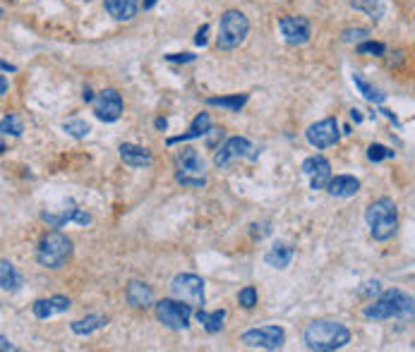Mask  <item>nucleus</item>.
I'll return each mask as SVG.
<instances>
[{"mask_svg":"<svg viewBox=\"0 0 415 352\" xmlns=\"http://www.w3.org/2000/svg\"><path fill=\"white\" fill-rule=\"evenodd\" d=\"M238 302H240L243 310H253V307L257 305V290H255L253 285L243 288V290L238 293Z\"/></svg>","mask_w":415,"mask_h":352,"instance_id":"2f4dec72","label":"nucleus"},{"mask_svg":"<svg viewBox=\"0 0 415 352\" xmlns=\"http://www.w3.org/2000/svg\"><path fill=\"white\" fill-rule=\"evenodd\" d=\"M72 259V240L60 230H51L39 240L36 247V263L41 268H62Z\"/></svg>","mask_w":415,"mask_h":352,"instance_id":"20e7f679","label":"nucleus"},{"mask_svg":"<svg viewBox=\"0 0 415 352\" xmlns=\"http://www.w3.org/2000/svg\"><path fill=\"white\" fill-rule=\"evenodd\" d=\"M206 36H209V24H202V27L197 29V36H194V43H197V46H206Z\"/></svg>","mask_w":415,"mask_h":352,"instance_id":"f704fd0d","label":"nucleus"},{"mask_svg":"<svg viewBox=\"0 0 415 352\" xmlns=\"http://www.w3.org/2000/svg\"><path fill=\"white\" fill-rule=\"evenodd\" d=\"M82 98H84L87 103H92V101H94V93H92V89H84V93H82Z\"/></svg>","mask_w":415,"mask_h":352,"instance_id":"ea45409f","label":"nucleus"},{"mask_svg":"<svg viewBox=\"0 0 415 352\" xmlns=\"http://www.w3.org/2000/svg\"><path fill=\"white\" fill-rule=\"evenodd\" d=\"M353 84H355V89L360 91L363 96L370 101V103H375V106H382V103H384L387 93L382 91V89H377L375 84H370V81L365 79L360 72H353Z\"/></svg>","mask_w":415,"mask_h":352,"instance_id":"393cba45","label":"nucleus"},{"mask_svg":"<svg viewBox=\"0 0 415 352\" xmlns=\"http://www.w3.org/2000/svg\"><path fill=\"white\" fill-rule=\"evenodd\" d=\"M197 322L204 326V331H206V333H218V331L223 329L226 312H223V310L204 312V307H202V310H197Z\"/></svg>","mask_w":415,"mask_h":352,"instance_id":"cd10ccee","label":"nucleus"},{"mask_svg":"<svg viewBox=\"0 0 415 352\" xmlns=\"http://www.w3.org/2000/svg\"><path fill=\"white\" fill-rule=\"evenodd\" d=\"M156 130H166L168 127V123H166V118H156Z\"/></svg>","mask_w":415,"mask_h":352,"instance_id":"58836bf2","label":"nucleus"},{"mask_svg":"<svg viewBox=\"0 0 415 352\" xmlns=\"http://www.w3.org/2000/svg\"><path fill=\"white\" fill-rule=\"evenodd\" d=\"M109 324V317H104V314H89L87 319H79V322H72L70 329L74 336H92L94 331L104 329V326Z\"/></svg>","mask_w":415,"mask_h":352,"instance_id":"b1692460","label":"nucleus"},{"mask_svg":"<svg viewBox=\"0 0 415 352\" xmlns=\"http://www.w3.org/2000/svg\"><path fill=\"white\" fill-rule=\"evenodd\" d=\"M350 8L365 12L370 20L380 22L387 12V0H350Z\"/></svg>","mask_w":415,"mask_h":352,"instance_id":"a878e982","label":"nucleus"},{"mask_svg":"<svg viewBox=\"0 0 415 352\" xmlns=\"http://www.w3.org/2000/svg\"><path fill=\"white\" fill-rule=\"evenodd\" d=\"M62 130H65L67 135L72 137V140H84V137L92 132L89 123L79 120V118H70V120H65V123H62Z\"/></svg>","mask_w":415,"mask_h":352,"instance_id":"c756f323","label":"nucleus"},{"mask_svg":"<svg viewBox=\"0 0 415 352\" xmlns=\"http://www.w3.org/2000/svg\"><path fill=\"white\" fill-rule=\"evenodd\" d=\"M257 159V149L255 144L245 137H231L226 140L221 147L214 154V166L216 168H228L233 161H255Z\"/></svg>","mask_w":415,"mask_h":352,"instance_id":"6e6552de","label":"nucleus"},{"mask_svg":"<svg viewBox=\"0 0 415 352\" xmlns=\"http://www.w3.org/2000/svg\"><path fill=\"white\" fill-rule=\"evenodd\" d=\"M303 341L314 352H334L350 343V331L338 322L317 319V322H310L305 326Z\"/></svg>","mask_w":415,"mask_h":352,"instance_id":"f03ea898","label":"nucleus"},{"mask_svg":"<svg viewBox=\"0 0 415 352\" xmlns=\"http://www.w3.org/2000/svg\"><path fill=\"white\" fill-rule=\"evenodd\" d=\"M121 159L130 168H147L152 166V151L137 147V144H121Z\"/></svg>","mask_w":415,"mask_h":352,"instance_id":"412c9836","label":"nucleus"},{"mask_svg":"<svg viewBox=\"0 0 415 352\" xmlns=\"http://www.w3.org/2000/svg\"><path fill=\"white\" fill-rule=\"evenodd\" d=\"M70 307H72V302L67 297H62V295H53V297L36 300L34 305H31V312H34L36 319H51V317H55V314L67 312Z\"/></svg>","mask_w":415,"mask_h":352,"instance_id":"f3484780","label":"nucleus"},{"mask_svg":"<svg viewBox=\"0 0 415 352\" xmlns=\"http://www.w3.org/2000/svg\"><path fill=\"white\" fill-rule=\"evenodd\" d=\"M326 192L336 199H350L360 192V180L353 178V175H336V178H331Z\"/></svg>","mask_w":415,"mask_h":352,"instance_id":"6ab92c4d","label":"nucleus"},{"mask_svg":"<svg viewBox=\"0 0 415 352\" xmlns=\"http://www.w3.org/2000/svg\"><path fill=\"white\" fill-rule=\"evenodd\" d=\"M279 31L286 39L288 46H305L312 36V24L307 17H281L279 20Z\"/></svg>","mask_w":415,"mask_h":352,"instance_id":"ddd939ff","label":"nucleus"},{"mask_svg":"<svg viewBox=\"0 0 415 352\" xmlns=\"http://www.w3.org/2000/svg\"><path fill=\"white\" fill-rule=\"evenodd\" d=\"M166 60L168 62H192L194 55L192 53H171V55H166Z\"/></svg>","mask_w":415,"mask_h":352,"instance_id":"c9c22d12","label":"nucleus"},{"mask_svg":"<svg viewBox=\"0 0 415 352\" xmlns=\"http://www.w3.org/2000/svg\"><path fill=\"white\" fill-rule=\"evenodd\" d=\"M305 137H307V142H310V147L319 149V151L334 147V144H338V140H341L338 120L336 118H324V120L310 125L307 132H305Z\"/></svg>","mask_w":415,"mask_h":352,"instance_id":"f8f14e48","label":"nucleus"},{"mask_svg":"<svg viewBox=\"0 0 415 352\" xmlns=\"http://www.w3.org/2000/svg\"><path fill=\"white\" fill-rule=\"evenodd\" d=\"M209 130H211V118H209V113H197V115H194V120H192V125H190V130L182 132L180 137H171V140H168L166 144H168V147H175V144H180V142L199 140V137L209 135Z\"/></svg>","mask_w":415,"mask_h":352,"instance_id":"a211bd4d","label":"nucleus"},{"mask_svg":"<svg viewBox=\"0 0 415 352\" xmlns=\"http://www.w3.org/2000/svg\"><path fill=\"white\" fill-rule=\"evenodd\" d=\"M8 70L12 72V70H15V67H12V65H8V62H5V60H3V72H8Z\"/></svg>","mask_w":415,"mask_h":352,"instance_id":"37998d69","label":"nucleus"},{"mask_svg":"<svg viewBox=\"0 0 415 352\" xmlns=\"http://www.w3.org/2000/svg\"><path fill=\"white\" fill-rule=\"evenodd\" d=\"M384 50H387L384 43H377V41L358 43V53H360V55H384Z\"/></svg>","mask_w":415,"mask_h":352,"instance_id":"473e14b6","label":"nucleus"},{"mask_svg":"<svg viewBox=\"0 0 415 352\" xmlns=\"http://www.w3.org/2000/svg\"><path fill=\"white\" fill-rule=\"evenodd\" d=\"M0 343H3V352H8V350H15V345H12L8 338L5 336H0Z\"/></svg>","mask_w":415,"mask_h":352,"instance_id":"4c0bfd02","label":"nucleus"},{"mask_svg":"<svg viewBox=\"0 0 415 352\" xmlns=\"http://www.w3.org/2000/svg\"><path fill=\"white\" fill-rule=\"evenodd\" d=\"M250 101L248 93H233V96H211V98H206V103L214 106V108H226V110H231V113H240V108L245 103Z\"/></svg>","mask_w":415,"mask_h":352,"instance_id":"bb28decb","label":"nucleus"},{"mask_svg":"<svg viewBox=\"0 0 415 352\" xmlns=\"http://www.w3.org/2000/svg\"><path fill=\"white\" fill-rule=\"evenodd\" d=\"M293 254H295V249H293V244H288V242H276L272 249L264 254V263L267 266H272V268H288L291 266V261H293Z\"/></svg>","mask_w":415,"mask_h":352,"instance_id":"4be33fe9","label":"nucleus"},{"mask_svg":"<svg viewBox=\"0 0 415 352\" xmlns=\"http://www.w3.org/2000/svg\"><path fill=\"white\" fill-rule=\"evenodd\" d=\"M303 173L307 175V180H310V190L314 192L326 190L331 182V163L319 154L310 156V159H305L303 163Z\"/></svg>","mask_w":415,"mask_h":352,"instance_id":"4468645a","label":"nucleus"},{"mask_svg":"<svg viewBox=\"0 0 415 352\" xmlns=\"http://www.w3.org/2000/svg\"><path fill=\"white\" fill-rule=\"evenodd\" d=\"M0 132H3L5 137L12 135V137H20L24 132V123L22 118L17 115V113H5L3 120H0Z\"/></svg>","mask_w":415,"mask_h":352,"instance_id":"c85d7f7f","label":"nucleus"},{"mask_svg":"<svg viewBox=\"0 0 415 352\" xmlns=\"http://www.w3.org/2000/svg\"><path fill=\"white\" fill-rule=\"evenodd\" d=\"M175 182L182 187H192V190H199L206 185L204 159L194 147H182L175 154Z\"/></svg>","mask_w":415,"mask_h":352,"instance_id":"39448f33","label":"nucleus"},{"mask_svg":"<svg viewBox=\"0 0 415 352\" xmlns=\"http://www.w3.org/2000/svg\"><path fill=\"white\" fill-rule=\"evenodd\" d=\"M367 34H370V31H367V29H360V27H358V29H345L343 34H341V39H343L345 43H353V41H360V43H363V39H365Z\"/></svg>","mask_w":415,"mask_h":352,"instance_id":"72a5a7b5","label":"nucleus"},{"mask_svg":"<svg viewBox=\"0 0 415 352\" xmlns=\"http://www.w3.org/2000/svg\"><path fill=\"white\" fill-rule=\"evenodd\" d=\"M350 120H355L358 125H360V123L365 120V118H363V110H358V108L350 110Z\"/></svg>","mask_w":415,"mask_h":352,"instance_id":"e433bc0d","label":"nucleus"},{"mask_svg":"<svg viewBox=\"0 0 415 352\" xmlns=\"http://www.w3.org/2000/svg\"><path fill=\"white\" fill-rule=\"evenodd\" d=\"M0 93H3V96H5V93H8V79H0Z\"/></svg>","mask_w":415,"mask_h":352,"instance_id":"a19ab883","label":"nucleus"},{"mask_svg":"<svg viewBox=\"0 0 415 352\" xmlns=\"http://www.w3.org/2000/svg\"><path fill=\"white\" fill-rule=\"evenodd\" d=\"M240 343L248 348H262V350H279L286 343V331L281 326H262V329H250L240 336Z\"/></svg>","mask_w":415,"mask_h":352,"instance_id":"9d476101","label":"nucleus"},{"mask_svg":"<svg viewBox=\"0 0 415 352\" xmlns=\"http://www.w3.org/2000/svg\"><path fill=\"white\" fill-rule=\"evenodd\" d=\"M363 317L370 322H389V319L411 322V319H415V300L404 290H384L365 307Z\"/></svg>","mask_w":415,"mask_h":352,"instance_id":"f257e3e1","label":"nucleus"},{"mask_svg":"<svg viewBox=\"0 0 415 352\" xmlns=\"http://www.w3.org/2000/svg\"><path fill=\"white\" fill-rule=\"evenodd\" d=\"M94 115L101 123H116L123 115V96L116 89H104L99 91L92 101Z\"/></svg>","mask_w":415,"mask_h":352,"instance_id":"9b49d317","label":"nucleus"},{"mask_svg":"<svg viewBox=\"0 0 415 352\" xmlns=\"http://www.w3.org/2000/svg\"><path fill=\"white\" fill-rule=\"evenodd\" d=\"M20 285H22V276L17 273L15 263L3 259L0 261V288H3L5 293H15V290H20Z\"/></svg>","mask_w":415,"mask_h":352,"instance_id":"5701e85b","label":"nucleus"},{"mask_svg":"<svg viewBox=\"0 0 415 352\" xmlns=\"http://www.w3.org/2000/svg\"><path fill=\"white\" fill-rule=\"evenodd\" d=\"M41 218L48 225H51V228H62L65 223H77V225H89L92 223L89 213H87L84 209H77V206H74V201H67V209H62L60 213L43 211Z\"/></svg>","mask_w":415,"mask_h":352,"instance_id":"2eb2a0df","label":"nucleus"},{"mask_svg":"<svg viewBox=\"0 0 415 352\" xmlns=\"http://www.w3.org/2000/svg\"><path fill=\"white\" fill-rule=\"evenodd\" d=\"M154 5H156V0H144L142 8H144V10H149V8H154Z\"/></svg>","mask_w":415,"mask_h":352,"instance_id":"79ce46f5","label":"nucleus"},{"mask_svg":"<svg viewBox=\"0 0 415 352\" xmlns=\"http://www.w3.org/2000/svg\"><path fill=\"white\" fill-rule=\"evenodd\" d=\"M125 300H128L130 307H135V310H149V307H154V293L152 288L147 285V283L142 280H130L128 288H125Z\"/></svg>","mask_w":415,"mask_h":352,"instance_id":"dca6fc26","label":"nucleus"},{"mask_svg":"<svg viewBox=\"0 0 415 352\" xmlns=\"http://www.w3.org/2000/svg\"><path fill=\"white\" fill-rule=\"evenodd\" d=\"M365 223H367L370 235L377 242L392 240L396 230H399V211H396V204L389 197L372 201L367 206V211H365Z\"/></svg>","mask_w":415,"mask_h":352,"instance_id":"7ed1b4c3","label":"nucleus"},{"mask_svg":"<svg viewBox=\"0 0 415 352\" xmlns=\"http://www.w3.org/2000/svg\"><path fill=\"white\" fill-rule=\"evenodd\" d=\"M192 305H187V302L182 300H161L154 305V312H156V319L166 326V329H173V331H185L187 326H190V317H192Z\"/></svg>","mask_w":415,"mask_h":352,"instance_id":"0eeeda50","label":"nucleus"},{"mask_svg":"<svg viewBox=\"0 0 415 352\" xmlns=\"http://www.w3.org/2000/svg\"><path fill=\"white\" fill-rule=\"evenodd\" d=\"M250 22L245 17V12L240 10H226L218 22V36H216V46L221 50H233L248 39Z\"/></svg>","mask_w":415,"mask_h":352,"instance_id":"423d86ee","label":"nucleus"},{"mask_svg":"<svg viewBox=\"0 0 415 352\" xmlns=\"http://www.w3.org/2000/svg\"><path fill=\"white\" fill-rule=\"evenodd\" d=\"M396 151L384 147V144H370L367 147V159L372 163H380V161H387V159H394Z\"/></svg>","mask_w":415,"mask_h":352,"instance_id":"7c9ffc66","label":"nucleus"},{"mask_svg":"<svg viewBox=\"0 0 415 352\" xmlns=\"http://www.w3.org/2000/svg\"><path fill=\"white\" fill-rule=\"evenodd\" d=\"M171 295L175 300H182L192 305L194 310L204 307V280L197 273H178L171 280Z\"/></svg>","mask_w":415,"mask_h":352,"instance_id":"1a4fd4ad","label":"nucleus"},{"mask_svg":"<svg viewBox=\"0 0 415 352\" xmlns=\"http://www.w3.org/2000/svg\"><path fill=\"white\" fill-rule=\"evenodd\" d=\"M106 12L118 22L135 20L137 10H140V0H104Z\"/></svg>","mask_w":415,"mask_h":352,"instance_id":"aec40b11","label":"nucleus"}]
</instances>
